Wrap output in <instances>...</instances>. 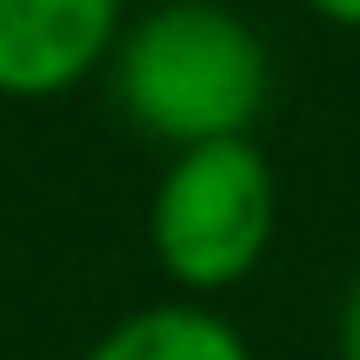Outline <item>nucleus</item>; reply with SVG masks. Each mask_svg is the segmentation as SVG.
Masks as SVG:
<instances>
[{
    "label": "nucleus",
    "instance_id": "nucleus-1",
    "mask_svg": "<svg viewBox=\"0 0 360 360\" xmlns=\"http://www.w3.org/2000/svg\"><path fill=\"white\" fill-rule=\"evenodd\" d=\"M267 94V53L240 13L214 0H174L147 13L120 47V101L147 134L180 147L233 141Z\"/></svg>",
    "mask_w": 360,
    "mask_h": 360
},
{
    "label": "nucleus",
    "instance_id": "nucleus-2",
    "mask_svg": "<svg viewBox=\"0 0 360 360\" xmlns=\"http://www.w3.org/2000/svg\"><path fill=\"white\" fill-rule=\"evenodd\" d=\"M267 227H274V174L240 134L180 147L154 200V247L167 274L193 287L240 281L267 247Z\"/></svg>",
    "mask_w": 360,
    "mask_h": 360
},
{
    "label": "nucleus",
    "instance_id": "nucleus-3",
    "mask_svg": "<svg viewBox=\"0 0 360 360\" xmlns=\"http://www.w3.org/2000/svg\"><path fill=\"white\" fill-rule=\"evenodd\" d=\"M120 0H0V94H53L87 74Z\"/></svg>",
    "mask_w": 360,
    "mask_h": 360
},
{
    "label": "nucleus",
    "instance_id": "nucleus-4",
    "mask_svg": "<svg viewBox=\"0 0 360 360\" xmlns=\"http://www.w3.org/2000/svg\"><path fill=\"white\" fill-rule=\"evenodd\" d=\"M87 360H247L240 334L200 307H147L120 321Z\"/></svg>",
    "mask_w": 360,
    "mask_h": 360
},
{
    "label": "nucleus",
    "instance_id": "nucleus-5",
    "mask_svg": "<svg viewBox=\"0 0 360 360\" xmlns=\"http://www.w3.org/2000/svg\"><path fill=\"white\" fill-rule=\"evenodd\" d=\"M314 7H321L327 20H347V27H360V0H314Z\"/></svg>",
    "mask_w": 360,
    "mask_h": 360
},
{
    "label": "nucleus",
    "instance_id": "nucleus-6",
    "mask_svg": "<svg viewBox=\"0 0 360 360\" xmlns=\"http://www.w3.org/2000/svg\"><path fill=\"white\" fill-rule=\"evenodd\" d=\"M347 360H360V287H354V300H347Z\"/></svg>",
    "mask_w": 360,
    "mask_h": 360
}]
</instances>
